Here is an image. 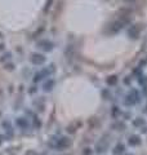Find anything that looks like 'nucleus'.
Instances as JSON below:
<instances>
[{
	"label": "nucleus",
	"mask_w": 147,
	"mask_h": 155,
	"mask_svg": "<svg viewBox=\"0 0 147 155\" xmlns=\"http://www.w3.org/2000/svg\"><path fill=\"white\" fill-rule=\"evenodd\" d=\"M110 142H111V136L109 133H105L96 143V153L97 154L106 153L107 149H109V146H110Z\"/></svg>",
	"instance_id": "f257e3e1"
},
{
	"label": "nucleus",
	"mask_w": 147,
	"mask_h": 155,
	"mask_svg": "<svg viewBox=\"0 0 147 155\" xmlns=\"http://www.w3.org/2000/svg\"><path fill=\"white\" fill-rule=\"evenodd\" d=\"M53 71H54V66L51 65L49 67H45V69H43L40 71H38L35 75H34V83H38V81H40L41 79H45V78H49V75L53 74Z\"/></svg>",
	"instance_id": "f03ea898"
},
{
	"label": "nucleus",
	"mask_w": 147,
	"mask_h": 155,
	"mask_svg": "<svg viewBox=\"0 0 147 155\" xmlns=\"http://www.w3.org/2000/svg\"><path fill=\"white\" fill-rule=\"evenodd\" d=\"M72 145V141L68 137H60L58 140H56V142L52 145L54 149L57 150H66Z\"/></svg>",
	"instance_id": "7ed1b4c3"
},
{
	"label": "nucleus",
	"mask_w": 147,
	"mask_h": 155,
	"mask_svg": "<svg viewBox=\"0 0 147 155\" xmlns=\"http://www.w3.org/2000/svg\"><path fill=\"white\" fill-rule=\"evenodd\" d=\"M30 61H31L32 65L40 66V65H43V64H45L47 57L44 56V54H41V53H32V54L30 56Z\"/></svg>",
	"instance_id": "20e7f679"
},
{
	"label": "nucleus",
	"mask_w": 147,
	"mask_h": 155,
	"mask_svg": "<svg viewBox=\"0 0 147 155\" xmlns=\"http://www.w3.org/2000/svg\"><path fill=\"white\" fill-rule=\"evenodd\" d=\"M2 127H3L4 132H5V134H7V137H8V138H12V137H13V134H14V130H13V125H12V122H11V120L5 119V120L3 122Z\"/></svg>",
	"instance_id": "39448f33"
},
{
	"label": "nucleus",
	"mask_w": 147,
	"mask_h": 155,
	"mask_svg": "<svg viewBox=\"0 0 147 155\" xmlns=\"http://www.w3.org/2000/svg\"><path fill=\"white\" fill-rule=\"evenodd\" d=\"M16 125L19 129L26 130V129L30 128V122H28V119L24 118V116H19V118L16 119Z\"/></svg>",
	"instance_id": "423d86ee"
},
{
	"label": "nucleus",
	"mask_w": 147,
	"mask_h": 155,
	"mask_svg": "<svg viewBox=\"0 0 147 155\" xmlns=\"http://www.w3.org/2000/svg\"><path fill=\"white\" fill-rule=\"evenodd\" d=\"M38 48L39 49H41L44 52H51L53 49V43L47 40V39H44V40H39L38 41Z\"/></svg>",
	"instance_id": "0eeeda50"
},
{
	"label": "nucleus",
	"mask_w": 147,
	"mask_h": 155,
	"mask_svg": "<svg viewBox=\"0 0 147 155\" xmlns=\"http://www.w3.org/2000/svg\"><path fill=\"white\" fill-rule=\"evenodd\" d=\"M125 105H128V106H132V105H134L138 102V94H137V92L136 91H132L130 93L125 97Z\"/></svg>",
	"instance_id": "6e6552de"
},
{
	"label": "nucleus",
	"mask_w": 147,
	"mask_h": 155,
	"mask_svg": "<svg viewBox=\"0 0 147 155\" xmlns=\"http://www.w3.org/2000/svg\"><path fill=\"white\" fill-rule=\"evenodd\" d=\"M80 125H81V122H72L71 124H68V127L66 128V130H67L68 133H71V134H72V133H75V132H76L77 128H79Z\"/></svg>",
	"instance_id": "1a4fd4ad"
},
{
	"label": "nucleus",
	"mask_w": 147,
	"mask_h": 155,
	"mask_svg": "<svg viewBox=\"0 0 147 155\" xmlns=\"http://www.w3.org/2000/svg\"><path fill=\"white\" fill-rule=\"evenodd\" d=\"M53 87H54V80L48 79V80H45V83L43 84V91L44 92H51L53 89Z\"/></svg>",
	"instance_id": "9d476101"
},
{
	"label": "nucleus",
	"mask_w": 147,
	"mask_h": 155,
	"mask_svg": "<svg viewBox=\"0 0 147 155\" xmlns=\"http://www.w3.org/2000/svg\"><path fill=\"white\" fill-rule=\"evenodd\" d=\"M128 142H129L130 146H138V145L141 143V137L139 136H137V134H133V136H130L129 137Z\"/></svg>",
	"instance_id": "9b49d317"
},
{
	"label": "nucleus",
	"mask_w": 147,
	"mask_h": 155,
	"mask_svg": "<svg viewBox=\"0 0 147 155\" xmlns=\"http://www.w3.org/2000/svg\"><path fill=\"white\" fill-rule=\"evenodd\" d=\"M124 150H125V146L122 143H117L116 146L114 147V150H112V154L114 155H121L122 153H124Z\"/></svg>",
	"instance_id": "f8f14e48"
},
{
	"label": "nucleus",
	"mask_w": 147,
	"mask_h": 155,
	"mask_svg": "<svg viewBox=\"0 0 147 155\" xmlns=\"http://www.w3.org/2000/svg\"><path fill=\"white\" fill-rule=\"evenodd\" d=\"M122 26H124V23H122L121 21H116L115 23H112V26H111V32H117L119 30H121Z\"/></svg>",
	"instance_id": "ddd939ff"
},
{
	"label": "nucleus",
	"mask_w": 147,
	"mask_h": 155,
	"mask_svg": "<svg viewBox=\"0 0 147 155\" xmlns=\"http://www.w3.org/2000/svg\"><path fill=\"white\" fill-rule=\"evenodd\" d=\"M12 60V53L11 52H7L5 54H3L2 57H0V62H4L5 64L7 61H11Z\"/></svg>",
	"instance_id": "4468645a"
},
{
	"label": "nucleus",
	"mask_w": 147,
	"mask_h": 155,
	"mask_svg": "<svg viewBox=\"0 0 147 155\" xmlns=\"http://www.w3.org/2000/svg\"><path fill=\"white\" fill-rule=\"evenodd\" d=\"M34 105L36 106L39 111H43V110H44V109H43V107H44V101H43V100H36V101H34Z\"/></svg>",
	"instance_id": "2eb2a0df"
},
{
	"label": "nucleus",
	"mask_w": 147,
	"mask_h": 155,
	"mask_svg": "<svg viewBox=\"0 0 147 155\" xmlns=\"http://www.w3.org/2000/svg\"><path fill=\"white\" fill-rule=\"evenodd\" d=\"M116 83H117V78L115 75L107 78V84H109V85H115Z\"/></svg>",
	"instance_id": "dca6fc26"
},
{
	"label": "nucleus",
	"mask_w": 147,
	"mask_h": 155,
	"mask_svg": "<svg viewBox=\"0 0 147 155\" xmlns=\"http://www.w3.org/2000/svg\"><path fill=\"white\" fill-rule=\"evenodd\" d=\"M138 34H139V30L137 27H132L129 30V35L133 36V38H138Z\"/></svg>",
	"instance_id": "f3484780"
},
{
	"label": "nucleus",
	"mask_w": 147,
	"mask_h": 155,
	"mask_svg": "<svg viewBox=\"0 0 147 155\" xmlns=\"http://www.w3.org/2000/svg\"><path fill=\"white\" fill-rule=\"evenodd\" d=\"M32 119H34L32 122H34V125H35V128H36V129H38V128H40V127H41V122L39 120L38 116H36V115H34V118H32Z\"/></svg>",
	"instance_id": "a211bd4d"
},
{
	"label": "nucleus",
	"mask_w": 147,
	"mask_h": 155,
	"mask_svg": "<svg viewBox=\"0 0 147 155\" xmlns=\"http://www.w3.org/2000/svg\"><path fill=\"white\" fill-rule=\"evenodd\" d=\"M112 128H115L116 130H124L125 129V124L124 123H116L112 125Z\"/></svg>",
	"instance_id": "6ab92c4d"
},
{
	"label": "nucleus",
	"mask_w": 147,
	"mask_h": 155,
	"mask_svg": "<svg viewBox=\"0 0 147 155\" xmlns=\"http://www.w3.org/2000/svg\"><path fill=\"white\" fill-rule=\"evenodd\" d=\"M4 98H5V94H4V91L3 88H0V105L4 102Z\"/></svg>",
	"instance_id": "aec40b11"
},
{
	"label": "nucleus",
	"mask_w": 147,
	"mask_h": 155,
	"mask_svg": "<svg viewBox=\"0 0 147 155\" xmlns=\"http://www.w3.org/2000/svg\"><path fill=\"white\" fill-rule=\"evenodd\" d=\"M145 124V120H142L141 118H137V120H134V125H142Z\"/></svg>",
	"instance_id": "412c9836"
},
{
	"label": "nucleus",
	"mask_w": 147,
	"mask_h": 155,
	"mask_svg": "<svg viewBox=\"0 0 147 155\" xmlns=\"http://www.w3.org/2000/svg\"><path fill=\"white\" fill-rule=\"evenodd\" d=\"M83 155H92V150L89 147H85L83 150Z\"/></svg>",
	"instance_id": "4be33fe9"
},
{
	"label": "nucleus",
	"mask_w": 147,
	"mask_h": 155,
	"mask_svg": "<svg viewBox=\"0 0 147 155\" xmlns=\"http://www.w3.org/2000/svg\"><path fill=\"white\" fill-rule=\"evenodd\" d=\"M24 155H38V153L35 150H27V151L24 153Z\"/></svg>",
	"instance_id": "5701e85b"
},
{
	"label": "nucleus",
	"mask_w": 147,
	"mask_h": 155,
	"mask_svg": "<svg viewBox=\"0 0 147 155\" xmlns=\"http://www.w3.org/2000/svg\"><path fill=\"white\" fill-rule=\"evenodd\" d=\"M51 3H52V0H48V4H47V7L44 8V11L45 12H48V9H49V7H51Z\"/></svg>",
	"instance_id": "b1692460"
},
{
	"label": "nucleus",
	"mask_w": 147,
	"mask_h": 155,
	"mask_svg": "<svg viewBox=\"0 0 147 155\" xmlns=\"http://www.w3.org/2000/svg\"><path fill=\"white\" fill-rule=\"evenodd\" d=\"M5 49V45H4V43H0V52H3Z\"/></svg>",
	"instance_id": "393cba45"
},
{
	"label": "nucleus",
	"mask_w": 147,
	"mask_h": 155,
	"mask_svg": "<svg viewBox=\"0 0 147 155\" xmlns=\"http://www.w3.org/2000/svg\"><path fill=\"white\" fill-rule=\"evenodd\" d=\"M0 155H16V154H13V153H11V151H5V153L0 154Z\"/></svg>",
	"instance_id": "a878e982"
},
{
	"label": "nucleus",
	"mask_w": 147,
	"mask_h": 155,
	"mask_svg": "<svg viewBox=\"0 0 147 155\" xmlns=\"http://www.w3.org/2000/svg\"><path fill=\"white\" fill-rule=\"evenodd\" d=\"M13 67H14L13 65H8V66L5 67V69H7V70H13Z\"/></svg>",
	"instance_id": "bb28decb"
},
{
	"label": "nucleus",
	"mask_w": 147,
	"mask_h": 155,
	"mask_svg": "<svg viewBox=\"0 0 147 155\" xmlns=\"http://www.w3.org/2000/svg\"><path fill=\"white\" fill-rule=\"evenodd\" d=\"M3 38H4V34H3L2 31H0V39H3Z\"/></svg>",
	"instance_id": "cd10ccee"
},
{
	"label": "nucleus",
	"mask_w": 147,
	"mask_h": 155,
	"mask_svg": "<svg viewBox=\"0 0 147 155\" xmlns=\"http://www.w3.org/2000/svg\"><path fill=\"white\" fill-rule=\"evenodd\" d=\"M65 155H68V154H65Z\"/></svg>",
	"instance_id": "c85d7f7f"
}]
</instances>
